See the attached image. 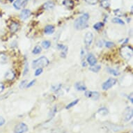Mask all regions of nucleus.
I'll list each match as a JSON object with an SVG mask.
<instances>
[{"mask_svg": "<svg viewBox=\"0 0 133 133\" xmlns=\"http://www.w3.org/2000/svg\"><path fill=\"white\" fill-rule=\"evenodd\" d=\"M89 19V15L88 13H84V15L78 18L75 21L74 26L77 30H82L88 26V20Z\"/></svg>", "mask_w": 133, "mask_h": 133, "instance_id": "1", "label": "nucleus"}, {"mask_svg": "<svg viewBox=\"0 0 133 133\" xmlns=\"http://www.w3.org/2000/svg\"><path fill=\"white\" fill-rule=\"evenodd\" d=\"M49 64V60L45 57H41L36 59L32 62L33 68H38L46 67Z\"/></svg>", "mask_w": 133, "mask_h": 133, "instance_id": "2", "label": "nucleus"}, {"mask_svg": "<svg viewBox=\"0 0 133 133\" xmlns=\"http://www.w3.org/2000/svg\"><path fill=\"white\" fill-rule=\"evenodd\" d=\"M121 55L125 60H130L132 58L133 55L132 48L130 46H123L121 49Z\"/></svg>", "mask_w": 133, "mask_h": 133, "instance_id": "3", "label": "nucleus"}, {"mask_svg": "<svg viewBox=\"0 0 133 133\" xmlns=\"http://www.w3.org/2000/svg\"><path fill=\"white\" fill-rule=\"evenodd\" d=\"M116 83V79L114 78H109L105 82L103 83V89L106 91V90L109 89L110 88H111L113 86H114Z\"/></svg>", "mask_w": 133, "mask_h": 133, "instance_id": "4", "label": "nucleus"}, {"mask_svg": "<svg viewBox=\"0 0 133 133\" xmlns=\"http://www.w3.org/2000/svg\"><path fill=\"white\" fill-rule=\"evenodd\" d=\"M28 130V127L24 123H20L15 128L14 133H24Z\"/></svg>", "mask_w": 133, "mask_h": 133, "instance_id": "5", "label": "nucleus"}, {"mask_svg": "<svg viewBox=\"0 0 133 133\" xmlns=\"http://www.w3.org/2000/svg\"><path fill=\"white\" fill-rule=\"evenodd\" d=\"M93 39H94V36L91 32H87L86 34L84 37V43L87 47H89L91 45Z\"/></svg>", "mask_w": 133, "mask_h": 133, "instance_id": "6", "label": "nucleus"}, {"mask_svg": "<svg viewBox=\"0 0 133 133\" xmlns=\"http://www.w3.org/2000/svg\"><path fill=\"white\" fill-rule=\"evenodd\" d=\"M85 96L87 97V98H90L93 99L94 101H97L98 100V98L100 97V94L98 92L96 91H86Z\"/></svg>", "mask_w": 133, "mask_h": 133, "instance_id": "7", "label": "nucleus"}, {"mask_svg": "<svg viewBox=\"0 0 133 133\" xmlns=\"http://www.w3.org/2000/svg\"><path fill=\"white\" fill-rule=\"evenodd\" d=\"M132 117V109L130 107H127L125 110L124 119L125 121H128Z\"/></svg>", "mask_w": 133, "mask_h": 133, "instance_id": "8", "label": "nucleus"}, {"mask_svg": "<svg viewBox=\"0 0 133 133\" xmlns=\"http://www.w3.org/2000/svg\"><path fill=\"white\" fill-rule=\"evenodd\" d=\"M31 14V13L29 9H24V10H22L21 13H20V18L22 20H26V19H28L30 17Z\"/></svg>", "mask_w": 133, "mask_h": 133, "instance_id": "9", "label": "nucleus"}, {"mask_svg": "<svg viewBox=\"0 0 133 133\" xmlns=\"http://www.w3.org/2000/svg\"><path fill=\"white\" fill-rule=\"evenodd\" d=\"M26 2H27V1H26V0L24 1V2H22L20 0H17V1L15 2L14 4H13V6H14L15 9H17V10H19V9H21L22 6H24L26 5Z\"/></svg>", "mask_w": 133, "mask_h": 133, "instance_id": "10", "label": "nucleus"}, {"mask_svg": "<svg viewBox=\"0 0 133 133\" xmlns=\"http://www.w3.org/2000/svg\"><path fill=\"white\" fill-rule=\"evenodd\" d=\"M15 72H13V70H8V71L6 72V74H5V78H6V79L9 81L13 80V79L15 78Z\"/></svg>", "mask_w": 133, "mask_h": 133, "instance_id": "11", "label": "nucleus"}, {"mask_svg": "<svg viewBox=\"0 0 133 133\" xmlns=\"http://www.w3.org/2000/svg\"><path fill=\"white\" fill-rule=\"evenodd\" d=\"M75 87L77 91H86L87 90V87L85 86V84L82 82H77L75 85Z\"/></svg>", "mask_w": 133, "mask_h": 133, "instance_id": "12", "label": "nucleus"}, {"mask_svg": "<svg viewBox=\"0 0 133 133\" xmlns=\"http://www.w3.org/2000/svg\"><path fill=\"white\" fill-rule=\"evenodd\" d=\"M87 61L89 64L91 65H94L96 64V62H97V59L94 55L92 54H90L87 57Z\"/></svg>", "mask_w": 133, "mask_h": 133, "instance_id": "13", "label": "nucleus"}, {"mask_svg": "<svg viewBox=\"0 0 133 133\" xmlns=\"http://www.w3.org/2000/svg\"><path fill=\"white\" fill-rule=\"evenodd\" d=\"M45 34H52L54 31H55V27L52 25H47V26L45 27Z\"/></svg>", "mask_w": 133, "mask_h": 133, "instance_id": "14", "label": "nucleus"}, {"mask_svg": "<svg viewBox=\"0 0 133 133\" xmlns=\"http://www.w3.org/2000/svg\"><path fill=\"white\" fill-rule=\"evenodd\" d=\"M43 9L45 10H50L55 7V4L52 2H48L43 4Z\"/></svg>", "mask_w": 133, "mask_h": 133, "instance_id": "15", "label": "nucleus"}, {"mask_svg": "<svg viewBox=\"0 0 133 133\" xmlns=\"http://www.w3.org/2000/svg\"><path fill=\"white\" fill-rule=\"evenodd\" d=\"M63 4L64 6L68 7V8H70V9L72 8L73 6H74V2H72V0H64Z\"/></svg>", "mask_w": 133, "mask_h": 133, "instance_id": "16", "label": "nucleus"}, {"mask_svg": "<svg viewBox=\"0 0 133 133\" xmlns=\"http://www.w3.org/2000/svg\"><path fill=\"white\" fill-rule=\"evenodd\" d=\"M101 5L103 8L107 9L110 6V2L109 0H101Z\"/></svg>", "mask_w": 133, "mask_h": 133, "instance_id": "17", "label": "nucleus"}, {"mask_svg": "<svg viewBox=\"0 0 133 133\" xmlns=\"http://www.w3.org/2000/svg\"><path fill=\"white\" fill-rule=\"evenodd\" d=\"M7 56L6 55H5L4 53H1L0 54V63H6L7 62Z\"/></svg>", "mask_w": 133, "mask_h": 133, "instance_id": "18", "label": "nucleus"}, {"mask_svg": "<svg viewBox=\"0 0 133 133\" xmlns=\"http://www.w3.org/2000/svg\"><path fill=\"white\" fill-rule=\"evenodd\" d=\"M18 24L16 23V22H12V24H11V26H10V29H11V31L12 33H15L16 31L18 30Z\"/></svg>", "mask_w": 133, "mask_h": 133, "instance_id": "19", "label": "nucleus"}, {"mask_svg": "<svg viewBox=\"0 0 133 133\" xmlns=\"http://www.w3.org/2000/svg\"><path fill=\"white\" fill-rule=\"evenodd\" d=\"M98 113L100 114L102 116H106L108 114V110H107V108H105V107H102L101 109H98Z\"/></svg>", "mask_w": 133, "mask_h": 133, "instance_id": "20", "label": "nucleus"}, {"mask_svg": "<svg viewBox=\"0 0 133 133\" xmlns=\"http://www.w3.org/2000/svg\"><path fill=\"white\" fill-rule=\"evenodd\" d=\"M107 70H108V72L110 73V74L113 75L114 76H118L120 75V72H118L116 70H114V69H112V68H107Z\"/></svg>", "mask_w": 133, "mask_h": 133, "instance_id": "21", "label": "nucleus"}, {"mask_svg": "<svg viewBox=\"0 0 133 133\" xmlns=\"http://www.w3.org/2000/svg\"><path fill=\"white\" fill-rule=\"evenodd\" d=\"M101 65H91V67L89 68L90 70H91L94 72H98L99 70H101Z\"/></svg>", "mask_w": 133, "mask_h": 133, "instance_id": "22", "label": "nucleus"}, {"mask_svg": "<svg viewBox=\"0 0 133 133\" xmlns=\"http://www.w3.org/2000/svg\"><path fill=\"white\" fill-rule=\"evenodd\" d=\"M42 47L45 49H48L51 45V43L49 41H44L42 43Z\"/></svg>", "mask_w": 133, "mask_h": 133, "instance_id": "23", "label": "nucleus"}, {"mask_svg": "<svg viewBox=\"0 0 133 133\" xmlns=\"http://www.w3.org/2000/svg\"><path fill=\"white\" fill-rule=\"evenodd\" d=\"M41 52V48L39 45L36 46L32 51V53L34 54V55H38V54H39Z\"/></svg>", "mask_w": 133, "mask_h": 133, "instance_id": "24", "label": "nucleus"}, {"mask_svg": "<svg viewBox=\"0 0 133 133\" xmlns=\"http://www.w3.org/2000/svg\"><path fill=\"white\" fill-rule=\"evenodd\" d=\"M79 102V100L78 99H76V100H75V101H73L72 102H71V103H70V104H68L66 107H65V109H70V108H71V107H72L73 106H75V105H77V103Z\"/></svg>", "mask_w": 133, "mask_h": 133, "instance_id": "25", "label": "nucleus"}, {"mask_svg": "<svg viewBox=\"0 0 133 133\" xmlns=\"http://www.w3.org/2000/svg\"><path fill=\"white\" fill-rule=\"evenodd\" d=\"M112 22L116 23V24H124V22L122 20H121L120 18H114L112 19Z\"/></svg>", "mask_w": 133, "mask_h": 133, "instance_id": "26", "label": "nucleus"}, {"mask_svg": "<svg viewBox=\"0 0 133 133\" xmlns=\"http://www.w3.org/2000/svg\"><path fill=\"white\" fill-rule=\"evenodd\" d=\"M103 26V22H97L96 24L94 25V28L96 29V30H99V29H101L102 27Z\"/></svg>", "mask_w": 133, "mask_h": 133, "instance_id": "27", "label": "nucleus"}, {"mask_svg": "<svg viewBox=\"0 0 133 133\" xmlns=\"http://www.w3.org/2000/svg\"><path fill=\"white\" fill-rule=\"evenodd\" d=\"M61 84H55V85H53L52 87V90L53 91H58L59 89H61Z\"/></svg>", "mask_w": 133, "mask_h": 133, "instance_id": "28", "label": "nucleus"}, {"mask_svg": "<svg viewBox=\"0 0 133 133\" xmlns=\"http://www.w3.org/2000/svg\"><path fill=\"white\" fill-rule=\"evenodd\" d=\"M86 2L88 3L89 4H91V5H95L98 3V0H84Z\"/></svg>", "mask_w": 133, "mask_h": 133, "instance_id": "29", "label": "nucleus"}, {"mask_svg": "<svg viewBox=\"0 0 133 133\" xmlns=\"http://www.w3.org/2000/svg\"><path fill=\"white\" fill-rule=\"evenodd\" d=\"M42 72H43V68H38L37 70H36L35 76H38V75H40L41 74Z\"/></svg>", "mask_w": 133, "mask_h": 133, "instance_id": "30", "label": "nucleus"}, {"mask_svg": "<svg viewBox=\"0 0 133 133\" xmlns=\"http://www.w3.org/2000/svg\"><path fill=\"white\" fill-rule=\"evenodd\" d=\"M57 112V107H54L52 109V111H50V116L51 115V116H53L55 115V114Z\"/></svg>", "mask_w": 133, "mask_h": 133, "instance_id": "31", "label": "nucleus"}, {"mask_svg": "<svg viewBox=\"0 0 133 133\" xmlns=\"http://www.w3.org/2000/svg\"><path fill=\"white\" fill-rule=\"evenodd\" d=\"M26 80H23L21 82L20 84V89H23L26 87Z\"/></svg>", "mask_w": 133, "mask_h": 133, "instance_id": "32", "label": "nucleus"}, {"mask_svg": "<svg viewBox=\"0 0 133 133\" xmlns=\"http://www.w3.org/2000/svg\"><path fill=\"white\" fill-rule=\"evenodd\" d=\"M114 45V44L112 42H107V43H105V46H106L107 48H111V47H113Z\"/></svg>", "mask_w": 133, "mask_h": 133, "instance_id": "33", "label": "nucleus"}, {"mask_svg": "<svg viewBox=\"0 0 133 133\" xmlns=\"http://www.w3.org/2000/svg\"><path fill=\"white\" fill-rule=\"evenodd\" d=\"M29 71L28 70V65H27V63H25V67H24V73H23V76L24 75H26L27 72Z\"/></svg>", "mask_w": 133, "mask_h": 133, "instance_id": "34", "label": "nucleus"}, {"mask_svg": "<svg viewBox=\"0 0 133 133\" xmlns=\"http://www.w3.org/2000/svg\"><path fill=\"white\" fill-rule=\"evenodd\" d=\"M35 82H36L35 80H32V81H31V82H30L28 84H26V88H29V87H32V86L34 85V83H35Z\"/></svg>", "mask_w": 133, "mask_h": 133, "instance_id": "35", "label": "nucleus"}, {"mask_svg": "<svg viewBox=\"0 0 133 133\" xmlns=\"http://www.w3.org/2000/svg\"><path fill=\"white\" fill-rule=\"evenodd\" d=\"M5 123V119L2 116H0V126H2Z\"/></svg>", "mask_w": 133, "mask_h": 133, "instance_id": "36", "label": "nucleus"}, {"mask_svg": "<svg viewBox=\"0 0 133 133\" xmlns=\"http://www.w3.org/2000/svg\"><path fill=\"white\" fill-rule=\"evenodd\" d=\"M4 85L2 83H0V94L4 91Z\"/></svg>", "mask_w": 133, "mask_h": 133, "instance_id": "37", "label": "nucleus"}, {"mask_svg": "<svg viewBox=\"0 0 133 133\" xmlns=\"http://www.w3.org/2000/svg\"><path fill=\"white\" fill-rule=\"evenodd\" d=\"M129 98H130V101L131 103H132L133 102V99H132V94H130V97H128Z\"/></svg>", "mask_w": 133, "mask_h": 133, "instance_id": "38", "label": "nucleus"}, {"mask_svg": "<svg viewBox=\"0 0 133 133\" xmlns=\"http://www.w3.org/2000/svg\"><path fill=\"white\" fill-rule=\"evenodd\" d=\"M9 1H10V2H13L14 0H9Z\"/></svg>", "mask_w": 133, "mask_h": 133, "instance_id": "39", "label": "nucleus"}, {"mask_svg": "<svg viewBox=\"0 0 133 133\" xmlns=\"http://www.w3.org/2000/svg\"><path fill=\"white\" fill-rule=\"evenodd\" d=\"M20 1H22V0H20Z\"/></svg>", "mask_w": 133, "mask_h": 133, "instance_id": "40", "label": "nucleus"}]
</instances>
